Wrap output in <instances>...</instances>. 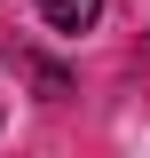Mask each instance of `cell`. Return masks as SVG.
<instances>
[{
	"label": "cell",
	"instance_id": "obj_1",
	"mask_svg": "<svg viewBox=\"0 0 150 158\" xmlns=\"http://www.w3.org/2000/svg\"><path fill=\"white\" fill-rule=\"evenodd\" d=\"M40 16L56 24V32H87V24L103 16V0H40Z\"/></svg>",
	"mask_w": 150,
	"mask_h": 158
}]
</instances>
